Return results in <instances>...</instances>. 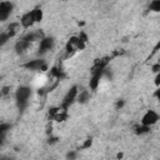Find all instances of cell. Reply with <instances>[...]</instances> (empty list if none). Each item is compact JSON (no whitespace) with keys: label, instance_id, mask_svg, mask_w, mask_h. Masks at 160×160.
<instances>
[{"label":"cell","instance_id":"obj_22","mask_svg":"<svg viewBox=\"0 0 160 160\" xmlns=\"http://www.w3.org/2000/svg\"><path fill=\"white\" fill-rule=\"evenodd\" d=\"M151 71H152V72H155V74H156V72H159V71H160V62L154 64V65L151 66Z\"/></svg>","mask_w":160,"mask_h":160},{"label":"cell","instance_id":"obj_24","mask_svg":"<svg viewBox=\"0 0 160 160\" xmlns=\"http://www.w3.org/2000/svg\"><path fill=\"white\" fill-rule=\"evenodd\" d=\"M91 144H92V140H91V139H86V141L82 144V148H84V149L90 148V146H91Z\"/></svg>","mask_w":160,"mask_h":160},{"label":"cell","instance_id":"obj_16","mask_svg":"<svg viewBox=\"0 0 160 160\" xmlns=\"http://www.w3.org/2000/svg\"><path fill=\"white\" fill-rule=\"evenodd\" d=\"M150 131V126H146V125H142L140 124L139 126L135 128V134L136 135H144V134H148Z\"/></svg>","mask_w":160,"mask_h":160},{"label":"cell","instance_id":"obj_2","mask_svg":"<svg viewBox=\"0 0 160 160\" xmlns=\"http://www.w3.org/2000/svg\"><path fill=\"white\" fill-rule=\"evenodd\" d=\"M86 45V41H84L80 36H71L66 45H65V51H66V56H71L74 55L76 51L84 50Z\"/></svg>","mask_w":160,"mask_h":160},{"label":"cell","instance_id":"obj_11","mask_svg":"<svg viewBox=\"0 0 160 160\" xmlns=\"http://www.w3.org/2000/svg\"><path fill=\"white\" fill-rule=\"evenodd\" d=\"M30 45H31V42H29L28 40H25L24 38H21V39L18 40L16 44H15V51H16V54H22V52H25V50H28V49L30 48Z\"/></svg>","mask_w":160,"mask_h":160},{"label":"cell","instance_id":"obj_6","mask_svg":"<svg viewBox=\"0 0 160 160\" xmlns=\"http://www.w3.org/2000/svg\"><path fill=\"white\" fill-rule=\"evenodd\" d=\"M159 120H160V115H159L155 110L150 109V110H146L145 114L141 116L140 124L146 125V126H152V125H155Z\"/></svg>","mask_w":160,"mask_h":160},{"label":"cell","instance_id":"obj_19","mask_svg":"<svg viewBox=\"0 0 160 160\" xmlns=\"http://www.w3.org/2000/svg\"><path fill=\"white\" fill-rule=\"evenodd\" d=\"M11 38L9 36V34L6 32V31H2L1 34H0V45L1 46H4L6 42H8V40H10Z\"/></svg>","mask_w":160,"mask_h":160},{"label":"cell","instance_id":"obj_23","mask_svg":"<svg viewBox=\"0 0 160 160\" xmlns=\"http://www.w3.org/2000/svg\"><path fill=\"white\" fill-rule=\"evenodd\" d=\"M154 96H155V98H156V100L160 102V86H158V88H156V90L154 91Z\"/></svg>","mask_w":160,"mask_h":160},{"label":"cell","instance_id":"obj_5","mask_svg":"<svg viewBox=\"0 0 160 160\" xmlns=\"http://www.w3.org/2000/svg\"><path fill=\"white\" fill-rule=\"evenodd\" d=\"M26 70L29 71H45L48 69V65L45 62L44 59H32V60H29L26 61L24 65H22Z\"/></svg>","mask_w":160,"mask_h":160},{"label":"cell","instance_id":"obj_8","mask_svg":"<svg viewBox=\"0 0 160 160\" xmlns=\"http://www.w3.org/2000/svg\"><path fill=\"white\" fill-rule=\"evenodd\" d=\"M104 71L105 70H99V71H92L90 75V80H89V88L92 91H96L99 85H100V80L104 78Z\"/></svg>","mask_w":160,"mask_h":160},{"label":"cell","instance_id":"obj_3","mask_svg":"<svg viewBox=\"0 0 160 160\" xmlns=\"http://www.w3.org/2000/svg\"><path fill=\"white\" fill-rule=\"evenodd\" d=\"M78 94H79V88H78V85H72V86L66 91V94L64 95L60 106L68 110V109L76 101V99H78Z\"/></svg>","mask_w":160,"mask_h":160},{"label":"cell","instance_id":"obj_7","mask_svg":"<svg viewBox=\"0 0 160 160\" xmlns=\"http://www.w3.org/2000/svg\"><path fill=\"white\" fill-rule=\"evenodd\" d=\"M14 10V4L9 0H4L0 2V21L8 20V18L11 15Z\"/></svg>","mask_w":160,"mask_h":160},{"label":"cell","instance_id":"obj_13","mask_svg":"<svg viewBox=\"0 0 160 160\" xmlns=\"http://www.w3.org/2000/svg\"><path fill=\"white\" fill-rule=\"evenodd\" d=\"M20 26H21V24L20 22H11L10 25H9V28H8V34H9V36L10 38H14L16 34H18V31L20 30Z\"/></svg>","mask_w":160,"mask_h":160},{"label":"cell","instance_id":"obj_17","mask_svg":"<svg viewBox=\"0 0 160 160\" xmlns=\"http://www.w3.org/2000/svg\"><path fill=\"white\" fill-rule=\"evenodd\" d=\"M149 10L152 12H160V0H151L149 4Z\"/></svg>","mask_w":160,"mask_h":160},{"label":"cell","instance_id":"obj_10","mask_svg":"<svg viewBox=\"0 0 160 160\" xmlns=\"http://www.w3.org/2000/svg\"><path fill=\"white\" fill-rule=\"evenodd\" d=\"M109 62H110V56H104L101 59H96L92 68H91V71H99V70H105L108 66H109Z\"/></svg>","mask_w":160,"mask_h":160},{"label":"cell","instance_id":"obj_15","mask_svg":"<svg viewBox=\"0 0 160 160\" xmlns=\"http://www.w3.org/2000/svg\"><path fill=\"white\" fill-rule=\"evenodd\" d=\"M31 11H32V15H34L35 21H36V22H40V21L42 20V18H44V11H42V9H41L40 6H35Z\"/></svg>","mask_w":160,"mask_h":160},{"label":"cell","instance_id":"obj_1","mask_svg":"<svg viewBox=\"0 0 160 160\" xmlns=\"http://www.w3.org/2000/svg\"><path fill=\"white\" fill-rule=\"evenodd\" d=\"M31 94H32V90L30 86H26V85H21L16 89L15 91V100H16V105L19 108V110H24L28 104H29V100L31 98Z\"/></svg>","mask_w":160,"mask_h":160},{"label":"cell","instance_id":"obj_4","mask_svg":"<svg viewBox=\"0 0 160 160\" xmlns=\"http://www.w3.org/2000/svg\"><path fill=\"white\" fill-rule=\"evenodd\" d=\"M55 46V39L52 36H44L39 41V49H38V55L42 56L50 50H52Z\"/></svg>","mask_w":160,"mask_h":160},{"label":"cell","instance_id":"obj_20","mask_svg":"<svg viewBox=\"0 0 160 160\" xmlns=\"http://www.w3.org/2000/svg\"><path fill=\"white\" fill-rule=\"evenodd\" d=\"M158 51H160V39L158 40V42L155 44V46H154V49H152V51H151V54H150V56H152L154 54H156Z\"/></svg>","mask_w":160,"mask_h":160},{"label":"cell","instance_id":"obj_26","mask_svg":"<svg viewBox=\"0 0 160 160\" xmlns=\"http://www.w3.org/2000/svg\"><path fill=\"white\" fill-rule=\"evenodd\" d=\"M124 104H125V101H124L122 99L118 100V102H116V109H121V108L124 106Z\"/></svg>","mask_w":160,"mask_h":160},{"label":"cell","instance_id":"obj_9","mask_svg":"<svg viewBox=\"0 0 160 160\" xmlns=\"http://www.w3.org/2000/svg\"><path fill=\"white\" fill-rule=\"evenodd\" d=\"M35 19H34V15H32V11H26L25 14H22V16L20 18V24H21V28L24 29H29L31 28L34 24H35Z\"/></svg>","mask_w":160,"mask_h":160},{"label":"cell","instance_id":"obj_27","mask_svg":"<svg viewBox=\"0 0 160 160\" xmlns=\"http://www.w3.org/2000/svg\"><path fill=\"white\" fill-rule=\"evenodd\" d=\"M8 90H9V88H4V89H2V94H6Z\"/></svg>","mask_w":160,"mask_h":160},{"label":"cell","instance_id":"obj_14","mask_svg":"<svg viewBox=\"0 0 160 160\" xmlns=\"http://www.w3.org/2000/svg\"><path fill=\"white\" fill-rule=\"evenodd\" d=\"M89 99H90V92H89L88 90H79L78 99H76L78 102H80V104H85Z\"/></svg>","mask_w":160,"mask_h":160},{"label":"cell","instance_id":"obj_25","mask_svg":"<svg viewBox=\"0 0 160 160\" xmlns=\"http://www.w3.org/2000/svg\"><path fill=\"white\" fill-rule=\"evenodd\" d=\"M66 158H68V159H75V158H76V152H75V151H69V152L66 154Z\"/></svg>","mask_w":160,"mask_h":160},{"label":"cell","instance_id":"obj_18","mask_svg":"<svg viewBox=\"0 0 160 160\" xmlns=\"http://www.w3.org/2000/svg\"><path fill=\"white\" fill-rule=\"evenodd\" d=\"M10 129V124H1L0 125V139H1V141H4V138H5V135H6V132H8V130Z\"/></svg>","mask_w":160,"mask_h":160},{"label":"cell","instance_id":"obj_21","mask_svg":"<svg viewBox=\"0 0 160 160\" xmlns=\"http://www.w3.org/2000/svg\"><path fill=\"white\" fill-rule=\"evenodd\" d=\"M154 84H155V86H156V88H158V86H160V71L155 74V78H154Z\"/></svg>","mask_w":160,"mask_h":160},{"label":"cell","instance_id":"obj_12","mask_svg":"<svg viewBox=\"0 0 160 160\" xmlns=\"http://www.w3.org/2000/svg\"><path fill=\"white\" fill-rule=\"evenodd\" d=\"M66 119H68V110L61 108V106H59V109H58V111H56V114L54 116V120L58 121V122H62Z\"/></svg>","mask_w":160,"mask_h":160}]
</instances>
